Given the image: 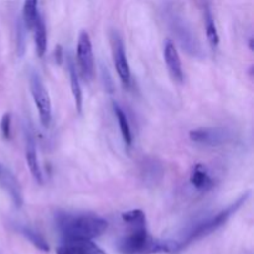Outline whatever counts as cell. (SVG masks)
<instances>
[{
	"mask_svg": "<svg viewBox=\"0 0 254 254\" xmlns=\"http://www.w3.org/2000/svg\"><path fill=\"white\" fill-rule=\"evenodd\" d=\"M55 222L61 233L62 241H93L103 235L108 228L106 218L91 212H57Z\"/></svg>",
	"mask_w": 254,
	"mask_h": 254,
	"instance_id": "1",
	"label": "cell"
},
{
	"mask_svg": "<svg viewBox=\"0 0 254 254\" xmlns=\"http://www.w3.org/2000/svg\"><path fill=\"white\" fill-rule=\"evenodd\" d=\"M178 242L161 241L154 238L146 228L130 230L127 236L117 243V248L122 254H159L176 251Z\"/></svg>",
	"mask_w": 254,
	"mask_h": 254,
	"instance_id": "2",
	"label": "cell"
},
{
	"mask_svg": "<svg viewBox=\"0 0 254 254\" xmlns=\"http://www.w3.org/2000/svg\"><path fill=\"white\" fill-rule=\"evenodd\" d=\"M250 195L251 192L250 191H247V192H245L243 195H241L235 202H232L230 206H227L226 208L221 210L220 212L216 213L215 216H212V217L207 218V220L205 221H201L200 223H197V225L190 231V233H188L186 237L183 238L181 242H178L175 253L185 250L188 246H190L191 243L196 242V241L201 240V238L207 237L208 235H211V233H213L215 231H217L218 228L222 227L223 225H226V223L228 222V220H230V218L232 217V216L235 215V213L237 212V211L240 210L246 202H247Z\"/></svg>",
	"mask_w": 254,
	"mask_h": 254,
	"instance_id": "3",
	"label": "cell"
},
{
	"mask_svg": "<svg viewBox=\"0 0 254 254\" xmlns=\"http://www.w3.org/2000/svg\"><path fill=\"white\" fill-rule=\"evenodd\" d=\"M168 24L173 35L176 37L179 44L181 45V47L191 56L202 59V45L198 41L197 36L193 32L192 26L189 24L188 20L181 16L180 14H178V12L171 11L168 14Z\"/></svg>",
	"mask_w": 254,
	"mask_h": 254,
	"instance_id": "4",
	"label": "cell"
},
{
	"mask_svg": "<svg viewBox=\"0 0 254 254\" xmlns=\"http://www.w3.org/2000/svg\"><path fill=\"white\" fill-rule=\"evenodd\" d=\"M29 84L32 99H34L37 112H39L40 122H41V124L45 128H47L50 126V123H51L52 118V107L49 92H47L41 77L35 71H32L30 73Z\"/></svg>",
	"mask_w": 254,
	"mask_h": 254,
	"instance_id": "5",
	"label": "cell"
},
{
	"mask_svg": "<svg viewBox=\"0 0 254 254\" xmlns=\"http://www.w3.org/2000/svg\"><path fill=\"white\" fill-rule=\"evenodd\" d=\"M77 61L82 77L84 81L89 82L94 74V56L91 37L86 30L79 32L77 41Z\"/></svg>",
	"mask_w": 254,
	"mask_h": 254,
	"instance_id": "6",
	"label": "cell"
},
{
	"mask_svg": "<svg viewBox=\"0 0 254 254\" xmlns=\"http://www.w3.org/2000/svg\"><path fill=\"white\" fill-rule=\"evenodd\" d=\"M195 143L206 146H221L232 140V133L226 128H198L189 133Z\"/></svg>",
	"mask_w": 254,
	"mask_h": 254,
	"instance_id": "7",
	"label": "cell"
},
{
	"mask_svg": "<svg viewBox=\"0 0 254 254\" xmlns=\"http://www.w3.org/2000/svg\"><path fill=\"white\" fill-rule=\"evenodd\" d=\"M112 55H113V64L119 79L122 81V83L128 86L131 81L130 66H129L128 59H127L123 41L117 32H114L112 36Z\"/></svg>",
	"mask_w": 254,
	"mask_h": 254,
	"instance_id": "8",
	"label": "cell"
},
{
	"mask_svg": "<svg viewBox=\"0 0 254 254\" xmlns=\"http://www.w3.org/2000/svg\"><path fill=\"white\" fill-rule=\"evenodd\" d=\"M0 188L9 195L17 208L24 205V193L20 181L7 166L0 163Z\"/></svg>",
	"mask_w": 254,
	"mask_h": 254,
	"instance_id": "9",
	"label": "cell"
},
{
	"mask_svg": "<svg viewBox=\"0 0 254 254\" xmlns=\"http://www.w3.org/2000/svg\"><path fill=\"white\" fill-rule=\"evenodd\" d=\"M165 174L163 163L156 158H144L140 165V178L145 186L154 188L161 183Z\"/></svg>",
	"mask_w": 254,
	"mask_h": 254,
	"instance_id": "10",
	"label": "cell"
},
{
	"mask_svg": "<svg viewBox=\"0 0 254 254\" xmlns=\"http://www.w3.org/2000/svg\"><path fill=\"white\" fill-rule=\"evenodd\" d=\"M56 254H106L93 241L68 240L62 241V245L56 248Z\"/></svg>",
	"mask_w": 254,
	"mask_h": 254,
	"instance_id": "11",
	"label": "cell"
},
{
	"mask_svg": "<svg viewBox=\"0 0 254 254\" xmlns=\"http://www.w3.org/2000/svg\"><path fill=\"white\" fill-rule=\"evenodd\" d=\"M164 60H165L166 67H168L171 78L178 82V83H183V64H181L180 55H179L178 50H176L175 45L171 40H166L165 44H164Z\"/></svg>",
	"mask_w": 254,
	"mask_h": 254,
	"instance_id": "12",
	"label": "cell"
},
{
	"mask_svg": "<svg viewBox=\"0 0 254 254\" xmlns=\"http://www.w3.org/2000/svg\"><path fill=\"white\" fill-rule=\"evenodd\" d=\"M191 186L200 192H207L215 188V178L211 175L208 169L202 164H196L189 178Z\"/></svg>",
	"mask_w": 254,
	"mask_h": 254,
	"instance_id": "13",
	"label": "cell"
},
{
	"mask_svg": "<svg viewBox=\"0 0 254 254\" xmlns=\"http://www.w3.org/2000/svg\"><path fill=\"white\" fill-rule=\"evenodd\" d=\"M25 156H26L27 166L31 173L32 178L35 181L39 184L44 183V174H42V169L40 166L39 158H37V151H36V143L34 140V136L31 135L30 131L26 133V144H25Z\"/></svg>",
	"mask_w": 254,
	"mask_h": 254,
	"instance_id": "14",
	"label": "cell"
},
{
	"mask_svg": "<svg viewBox=\"0 0 254 254\" xmlns=\"http://www.w3.org/2000/svg\"><path fill=\"white\" fill-rule=\"evenodd\" d=\"M12 227H14V230L17 231L22 237L26 238L32 246H35L37 250L42 251V252H49L50 250L49 243L46 242L44 236H42L40 232H37L36 230H34L32 227H30V226L25 225V223H21V222L12 223Z\"/></svg>",
	"mask_w": 254,
	"mask_h": 254,
	"instance_id": "15",
	"label": "cell"
},
{
	"mask_svg": "<svg viewBox=\"0 0 254 254\" xmlns=\"http://www.w3.org/2000/svg\"><path fill=\"white\" fill-rule=\"evenodd\" d=\"M203 22H205L206 36H207L208 44H210L211 49L216 50L220 44V35H218L217 26H216L215 17H213L210 4L203 5Z\"/></svg>",
	"mask_w": 254,
	"mask_h": 254,
	"instance_id": "16",
	"label": "cell"
},
{
	"mask_svg": "<svg viewBox=\"0 0 254 254\" xmlns=\"http://www.w3.org/2000/svg\"><path fill=\"white\" fill-rule=\"evenodd\" d=\"M32 36H34L35 47H36V54L39 57H42L46 52L47 49V34H46V26H45L44 19L42 15L37 17L36 22L34 26L31 27Z\"/></svg>",
	"mask_w": 254,
	"mask_h": 254,
	"instance_id": "17",
	"label": "cell"
},
{
	"mask_svg": "<svg viewBox=\"0 0 254 254\" xmlns=\"http://www.w3.org/2000/svg\"><path fill=\"white\" fill-rule=\"evenodd\" d=\"M68 72H69V82H71L72 94H73L74 103H76L77 111L81 113L82 107H83V94H82L81 83H79L78 74H77L76 66L73 64V60L68 57Z\"/></svg>",
	"mask_w": 254,
	"mask_h": 254,
	"instance_id": "18",
	"label": "cell"
},
{
	"mask_svg": "<svg viewBox=\"0 0 254 254\" xmlns=\"http://www.w3.org/2000/svg\"><path fill=\"white\" fill-rule=\"evenodd\" d=\"M113 109H114V114H116L117 122H118L122 138H123L124 143H126L127 145L130 146L131 141H133V136H131V129H130V124H129V121H128V117H127L126 112L123 111V108H122L118 103H116V102L113 103Z\"/></svg>",
	"mask_w": 254,
	"mask_h": 254,
	"instance_id": "19",
	"label": "cell"
},
{
	"mask_svg": "<svg viewBox=\"0 0 254 254\" xmlns=\"http://www.w3.org/2000/svg\"><path fill=\"white\" fill-rule=\"evenodd\" d=\"M122 220L129 227V230H136V228H146V217L145 213L141 210H130L127 211L122 215Z\"/></svg>",
	"mask_w": 254,
	"mask_h": 254,
	"instance_id": "20",
	"label": "cell"
},
{
	"mask_svg": "<svg viewBox=\"0 0 254 254\" xmlns=\"http://www.w3.org/2000/svg\"><path fill=\"white\" fill-rule=\"evenodd\" d=\"M40 15L41 14H40L39 10V2L36 0H30V1L24 2V5H22V21H24L25 27L31 30Z\"/></svg>",
	"mask_w": 254,
	"mask_h": 254,
	"instance_id": "21",
	"label": "cell"
},
{
	"mask_svg": "<svg viewBox=\"0 0 254 254\" xmlns=\"http://www.w3.org/2000/svg\"><path fill=\"white\" fill-rule=\"evenodd\" d=\"M0 133L5 140L11 138V114L5 113L0 121Z\"/></svg>",
	"mask_w": 254,
	"mask_h": 254,
	"instance_id": "22",
	"label": "cell"
}]
</instances>
